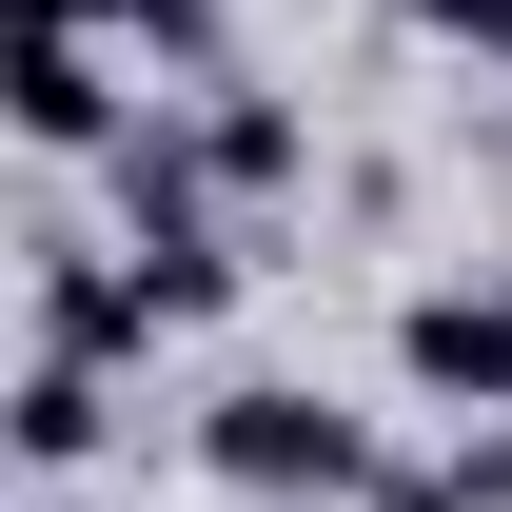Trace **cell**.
Here are the masks:
<instances>
[{
    "mask_svg": "<svg viewBox=\"0 0 512 512\" xmlns=\"http://www.w3.org/2000/svg\"><path fill=\"white\" fill-rule=\"evenodd\" d=\"M197 473L237 512H375L394 493V434L355 414V394L316 375H237V394H197Z\"/></svg>",
    "mask_w": 512,
    "mask_h": 512,
    "instance_id": "1",
    "label": "cell"
},
{
    "mask_svg": "<svg viewBox=\"0 0 512 512\" xmlns=\"http://www.w3.org/2000/svg\"><path fill=\"white\" fill-rule=\"evenodd\" d=\"M394 375L434 394V414H512V256H473V276H414V296H394Z\"/></svg>",
    "mask_w": 512,
    "mask_h": 512,
    "instance_id": "2",
    "label": "cell"
},
{
    "mask_svg": "<svg viewBox=\"0 0 512 512\" xmlns=\"http://www.w3.org/2000/svg\"><path fill=\"white\" fill-rule=\"evenodd\" d=\"M493 79H512V60H493Z\"/></svg>",
    "mask_w": 512,
    "mask_h": 512,
    "instance_id": "10",
    "label": "cell"
},
{
    "mask_svg": "<svg viewBox=\"0 0 512 512\" xmlns=\"http://www.w3.org/2000/svg\"><path fill=\"white\" fill-rule=\"evenodd\" d=\"M197 178L256 217V197H296V178H316V119H296L276 79H237V60H217V79H197Z\"/></svg>",
    "mask_w": 512,
    "mask_h": 512,
    "instance_id": "5",
    "label": "cell"
},
{
    "mask_svg": "<svg viewBox=\"0 0 512 512\" xmlns=\"http://www.w3.org/2000/svg\"><path fill=\"white\" fill-rule=\"evenodd\" d=\"M99 453H119V355H60V335H40V355H20V473L79 493Z\"/></svg>",
    "mask_w": 512,
    "mask_h": 512,
    "instance_id": "6",
    "label": "cell"
},
{
    "mask_svg": "<svg viewBox=\"0 0 512 512\" xmlns=\"http://www.w3.org/2000/svg\"><path fill=\"white\" fill-rule=\"evenodd\" d=\"M20 20H99V40H119V0H20Z\"/></svg>",
    "mask_w": 512,
    "mask_h": 512,
    "instance_id": "9",
    "label": "cell"
},
{
    "mask_svg": "<svg viewBox=\"0 0 512 512\" xmlns=\"http://www.w3.org/2000/svg\"><path fill=\"white\" fill-rule=\"evenodd\" d=\"M119 40L178 60V79H217V60H237V0H119Z\"/></svg>",
    "mask_w": 512,
    "mask_h": 512,
    "instance_id": "7",
    "label": "cell"
},
{
    "mask_svg": "<svg viewBox=\"0 0 512 512\" xmlns=\"http://www.w3.org/2000/svg\"><path fill=\"white\" fill-rule=\"evenodd\" d=\"M0 119H20V158H119L158 99H119V40H99V20H20V79H0Z\"/></svg>",
    "mask_w": 512,
    "mask_h": 512,
    "instance_id": "3",
    "label": "cell"
},
{
    "mask_svg": "<svg viewBox=\"0 0 512 512\" xmlns=\"http://www.w3.org/2000/svg\"><path fill=\"white\" fill-rule=\"evenodd\" d=\"M375 20H414V40H473V60H512V0H375Z\"/></svg>",
    "mask_w": 512,
    "mask_h": 512,
    "instance_id": "8",
    "label": "cell"
},
{
    "mask_svg": "<svg viewBox=\"0 0 512 512\" xmlns=\"http://www.w3.org/2000/svg\"><path fill=\"white\" fill-rule=\"evenodd\" d=\"M20 276H40V335H60V355H119V375H138V355L178 335V316H158V276H138V237L40 217V237H20Z\"/></svg>",
    "mask_w": 512,
    "mask_h": 512,
    "instance_id": "4",
    "label": "cell"
}]
</instances>
